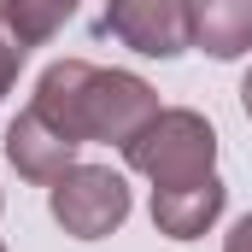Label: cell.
<instances>
[{
  "label": "cell",
  "mask_w": 252,
  "mask_h": 252,
  "mask_svg": "<svg viewBox=\"0 0 252 252\" xmlns=\"http://www.w3.org/2000/svg\"><path fill=\"white\" fill-rule=\"evenodd\" d=\"M30 106L59 135H70L76 147L82 141H118L124 147L129 135L158 112V94L135 70H100L88 59H59V64L41 70Z\"/></svg>",
  "instance_id": "cell-1"
},
{
  "label": "cell",
  "mask_w": 252,
  "mask_h": 252,
  "mask_svg": "<svg viewBox=\"0 0 252 252\" xmlns=\"http://www.w3.org/2000/svg\"><path fill=\"white\" fill-rule=\"evenodd\" d=\"M124 158H129V170H141L153 188L193 182V176H211V164H217V129L199 112H188V106H158L124 141Z\"/></svg>",
  "instance_id": "cell-2"
},
{
  "label": "cell",
  "mask_w": 252,
  "mask_h": 252,
  "mask_svg": "<svg viewBox=\"0 0 252 252\" xmlns=\"http://www.w3.org/2000/svg\"><path fill=\"white\" fill-rule=\"evenodd\" d=\"M47 205H53V217H59L64 235L100 241V235L124 229V217H129V182L112 170V164H70L59 182H53Z\"/></svg>",
  "instance_id": "cell-3"
},
{
  "label": "cell",
  "mask_w": 252,
  "mask_h": 252,
  "mask_svg": "<svg viewBox=\"0 0 252 252\" xmlns=\"http://www.w3.org/2000/svg\"><path fill=\"white\" fill-rule=\"evenodd\" d=\"M100 35L147 59H176L193 47V0H106Z\"/></svg>",
  "instance_id": "cell-4"
},
{
  "label": "cell",
  "mask_w": 252,
  "mask_h": 252,
  "mask_svg": "<svg viewBox=\"0 0 252 252\" xmlns=\"http://www.w3.org/2000/svg\"><path fill=\"white\" fill-rule=\"evenodd\" d=\"M6 164H12L24 182H47V188H53L64 170L76 164V141L59 135L35 106H24V112L6 124Z\"/></svg>",
  "instance_id": "cell-5"
},
{
  "label": "cell",
  "mask_w": 252,
  "mask_h": 252,
  "mask_svg": "<svg viewBox=\"0 0 252 252\" xmlns=\"http://www.w3.org/2000/svg\"><path fill=\"white\" fill-rule=\"evenodd\" d=\"M223 199H229V188L217 182V170H211V176H193V182L153 188V223H158V235H170V241H199V235L223 217Z\"/></svg>",
  "instance_id": "cell-6"
},
{
  "label": "cell",
  "mask_w": 252,
  "mask_h": 252,
  "mask_svg": "<svg viewBox=\"0 0 252 252\" xmlns=\"http://www.w3.org/2000/svg\"><path fill=\"white\" fill-rule=\"evenodd\" d=\"M193 47L211 59L252 53V0H193Z\"/></svg>",
  "instance_id": "cell-7"
},
{
  "label": "cell",
  "mask_w": 252,
  "mask_h": 252,
  "mask_svg": "<svg viewBox=\"0 0 252 252\" xmlns=\"http://www.w3.org/2000/svg\"><path fill=\"white\" fill-rule=\"evenodd\" d=\"M0 6H6V24H12V35L24 47L53 41L64 24H70V12H76V0H0Z\"/></svg>",
  "instance_id": "cell-8"
},
{
  "label": "cell",
  "mask_w": 252,
  "mask_h": 252,
  "mask_svg": "<svg viewBox=\"0 0 252 252\" xmlns=\"http://www.w3.org/2000/svg\"><path fill=\"white\" fill-rule=\"evenodd\" d=\"M24 41L12 35V24H6V6H0V100L12 94V82H18V70H24Z\"/></svg>",
  "instance_id": "cell-9"
},
{
  "label": "cell",
  "mask_w": 252,
  "mask_h": 252,
  "mask_svg": "<svg viewBox=\"0 0 252 252\" xmlns=\"http://www.w3.org/2000/svg\"><path fill=\"white\" fill-rule=\"evenodd\" d=\"M223 252H252V211L229 229V241H223Z\"/></svg>",
  "instance_id": "cell-10"
},
{
  "label": "cell",
  "mask_w": 252,
  "mask_h": 252,
  "mask_svg": "<svg viewBox=\"0 0 252 252\" xmlns=\"http://www.w3.org/2000/svg\"><path fill=\"white\" fill-rule=\"evenodd\" d=\"M241 106H247V118H252V70H247V82H241Z\"/></svg>",
  "instance_id": "cell-11"
},
{
  "label": "cell",
  "mask_w": 252,
  "mask_h": 252,
  "mask_svg": "<svg viewBox=\"0 0 252 252\" xmlns=\"http://www.w3.org/2000/svg\"><path fill=\"white\" fill-rule=\"evenodd\" d=\"M0 252H6V247H0Z\"/></svg>",
  "instance_id": "cell-12"
}]
</instances>
